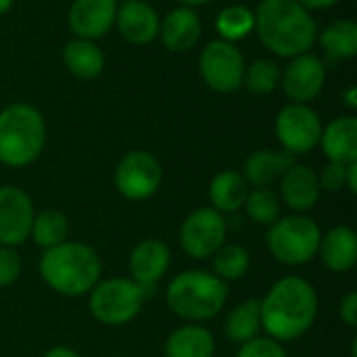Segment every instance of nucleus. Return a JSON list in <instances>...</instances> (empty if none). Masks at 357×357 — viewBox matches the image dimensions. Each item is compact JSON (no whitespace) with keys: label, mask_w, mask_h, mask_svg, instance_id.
<instances>
[{"label":"nucleus","mask_w":357,"mask_h":357,"mask_svg":"<svg viewBox=\"0 0 357 357\" xmlns=\"http://www.w3.org/2000/svg\"><path fill=\"white\" fill-rule=\"evenodd\" d=\"M172 264V251L167 243L159 238H144L140 241L128 259V268L132 274V280L144 291L151 293L157 282L167 274Z\"/></svg>","instance_id":"obj_14"},{"label":"nucleus","mask_w":357,"mask_h":357,"mask_svg":"<svg viewBox=\"0 0 357 357\" xmlns=\"http://www.w3.org/2000/svg\"><path fill=\"white\" fill-rule=\"evenodd\" d=\"M261 44L278 56L310 52L316 42V21L297 0H261L255 10Z\"/></svg>","instance_id":"obj_2"},{"label":"nucleus","mask_w":357,"mask_h":357,"mask_svg":"<svg viewBox=\"0 0 357 357\" xmlns=\"http://www.w3.org/2000/svg\"><path fill=\"white\" fill-rule=\"evenodd\" d=\"M280 75H282V71H280V67L274 61L257 59L249 67H245L243 84L253 94H270V92H274L278 88Z\"/></svg>","instance_id":"obj_31"},{"label":"nucleus","mask_w":357,"mask_h":357,"mask_svg":"<svg viewBox=\"0 0 357 357\" xmlns=\"http://www.w3.org/2000/svg\"><path fill=\"white\" fill-rule=\"evenodd\" d=\"M345 188H349L351 195L357 192V163L347 165V184H345Z\"/></svg>","instance_id":"obj_38"},{"label":"nucleus","mask_w":357,"mask_h":357,"mask_svg":"<svg viewBox=\"0 0 357 357\" xmlns=\"http://www.w3.org/2000/svg\"><path fill=\"white\" fill-rule=\"evenodd\" d=\"M13 6V0H0V15H4Z\"/></svg>","instance_id":"obj_41"},{"label":"nucleus","mask_w":357,"mask_h":357,"mask_svg":"<svg viewBox=\"0 0 357 357\" xmlns=\"http://www.w3.org/2000/svg\"><path fill=\"white\" fill-rule=\"evenodd\" d=\"M318 182H320V190H326V192L343 190L347 184V165L328 161L318 174Z\"/></svg>","instance_id":"obj_33"},{"label":"nucleus","mask_w":357,"mask_h":357,"mask_svg":"<svg viewBox=\"0 0 357 357\" xmlns=\"http://www.w3.org/2000/svg\"><path fill=\"white\" fill-rule=\"evenodd\" d=\"M243 207H245L249 220H253L255 224H261V226H270L280 218L282 203H280V197L272 188H253V190H249Z\"/></svg>","instance_id":"obj_30"},{"label":"nucleus","mask_w":357,"mask_h":357,"mask_svg":"<svg viewBox=\"0 0 357 357\" xmlns=\"http://www.w3.org/2000/svg\"><path fill=\"white\" fill-rule=\"evenodd\" d=\"M33 203L17 186H0V245L19 247L29 238L33 222Z\"/></svg>","instance_id":"obj_12"},{"label":"nucleus","mask_w":357,"mask_h":357,"mask_svg":"<svg viewBox=\"0 0 357 357\" xmlns=\"http://www.w3.org/2000/svg\"><path fill=\"white\" fill-rule=\"evenodd\" d=\"M293 163H297L295 155L287 151H257L245 161L243 178L253 188H270Z\"/></svg>","instance_id":"obj_21"},{"label":"nucleus","mask_w":357,"mask_h":357,"mask_svg":"<svg viewBox=\"0 0 357 357\" xmlns=\"http://www.w3.org/2000/svg\"><path fill=\"white\" fill-rule=\"evenodd\" d=\"M115 0H73L67 21L77 38L96 40L111 29L115 23Z\"/></svg>","instance_id":"obj_16"},{"label":"nucleus","mask_w":357,"mask_h":357,"mask_svg":"<svg viewBox=\"0 0 357 357\" xmlns=\"http://www.w3.org/2000/svg\"><path fill=\"white\" fill-rule=\"evenodd\" d=\"M211 264H213V274L224 280V282H234L241 280L243 276H247L249 268H251V255L243 245L236 243H224L213 255H211Z\"/></svg>","instance_id":"obj_27"},{"label":"nucleus","mask_w":357,"mask_h":357,"mask_svg":"<svg viewBox=\"0 0 357 357\" xmlns=\"http://www.w3.org/2000/svg\"><path fill=\"white\" fill-rule=\"evenodd\" d=\"M161 180V163L149 151H132L115 167V188L128 201L151 199L159 190Z\"/></svg>","instance_id":"obj_10"},{"label":"nucleus","mask_w":357,"mask_h":357,"mask_svg":"<svg viewBox=\"0 0 357 357\" xmlns=\"http://www.w3.org/2000/svg\"><path fill=\"white\" fill-rule=\"evenodd\" d=\"M278 182H280V203H284L291 211L307 213L318 205L322 190H320L318 174L312 167L293 163Z\"/></svg>","instance_id":"obj_15"},{"label":"nucleus","mask_w":357,"mask_h":357,"mask_svg":"<svg viewBox=\"0 0 357 357\" xmlns=\"http://www.w3.org/2000/svg\"><path fill=\"white\" fill-rule=\"evenodd\" d=\"M297 2L307 10H322V8H328V6L337 4L339 0H297Z\"/></svg>","instance_id":"obj_36"},{"label":"nucleus","mask_w":357,"mask_h":357,"mask_svg":"<svg viewBox=\"0 0 357 357\" xmlns=\"http://www.w3.org/2000/svg\"><path fill=\"white\" fill-rule=\"evenodd\" d=\"M339 316L341 320L349 326V328H356L357 326V293L351 291L343 297L341 301V307H339Z\"/></svg>","instance_id":"obj_35"},{"label":"nucleus","mask_w":357,"mask_h":357,"mask_svg":"<svg viewBox=\"0 0 357 357\" xmlns=\"http://www.w3.org/2000/svg\"><path fill=\"white\" fill-rule=\"evenodd\" d=\"M249 195V184L241 172L226 169L220 172L209 184V201L211 207L220 213H234L245 205Z\"/></svg>","instance_id":"obj_23"},{"label":"nucleus","mask_w":357,"mask_h":357,"mask_svg":"<svg viewBox=\"0 0 357 357\" xmlns=\"http://www.w3.org/2000/svg\"><path fill=\"white\" fill-rule=\"evenodd\" d=\"M115 23L119 33L132 44H149L159 33L157 10L144 0H126L117 6Z\"/></svg>","instance_id":"obj_17"},{"label":"nucleus","mask_w":357,"mask_h":357,"mask_svg":"<svg viewBox=\"0 0 357 357\" xmlns=\"http://www.w3.org/2000/svg\"><path fill=\"white\" fill-rule=\"evenodd\" d=\"M324 79H326L324 61L312 52L293 56L280 75L284 94L299 105H307L310 100H314L324 88Z\"/></svg>","instance_id":"obj_13"},{"label":"nucleus","mask_w":357,"mask_h":357,"mask_svg":"<svg viewBox=\"0 0 357 357\" xmlns=\"http://www.w3.org/2000/svg\"><path fill=\"white\" fill-rule=\"evenodd\" d=\"M215 29L226 42H236L255 31V13L243 4H232L220 10L215 19Z\"/></svg>","instance_id":"obj_29"},{"label":"nucleus","mask_w":357,"mask_h":357,"mask_svg":"<svg viewBox=\"0 0 357 357\" xmlns=\"http://www.w3.org/2000/svg\"><path fill=\"white\" fill-rule=\"evenodd\" d=\"M320 146L328 161L351 165L357 163V119L354 115L337 117L322 128Z\"/></svg>","instance_id":"obj_20"},{"label":"nucleus","mask_w":357,"mask_h":357,"mask_svg":"<svg viewBox=\"0 0 357 357\" xmlns=\"http://www.w3.org/2000/svg\"><path fill=\"white\" fill-rule=\"evenodd\" d=\"M88 295L92 318L105 326H126L136 320L146 297V293L132 278L98 280Z\"/></svg>","instance_id":"obj_7"},{"label":"nucleus","mask_w":357,"mask_h":357,"mask_svg":"<svg viewBox=\"0 0 357 357\" xmlns=\"http://www.w3.org/2000/svg\"><path fill=\"white\" fill-rule=\"evenodd\" d=\"M21 274V257L13 247L0 245V289L10 287Z\"/></svg>","instance_id":"obj_34"},{"label":"nucleus","mask_w":357,"mask_h":357,"mask_svg":"<svg viewBox=\"0 0 357 357\" xmlns=\"http://www.w3.org/2000/svg\"><path fill=\"white\" fill-rule=\"evenodd\" d=\"M228 282L205 270H186L172 278L165 291V303L174 316L190 324L213 320L228 301Z\"/></svg>","instance_id":"obj_4"},{"label":"nucleus","mask_w":357,"mask_h":357,"mask_svg":"<svg viewBox=\"0 0 357 357\" xmlns=\"http://www.w3.org/2000/svg\"><path fill=\"white\" fill-rule=\"evenodd\" d=\"M236 357H287L282 343L270 337H255L241 345Z\"/></svg>","instance_id":"obj_32"},{"label":"nucleus","mask_w":357,"mask_h":357,"mask_svg":"<svg viewBox=\"0 0 357 357\" xmlns=\"http://www.w3.org/2000/svg\"><path fill=\"white\" fill-rule=\"evenodd\" d=\"M46 126L31 105H10L0 111V163L25 167L44 151Z\"/></svg>","instance_id":"obj_5"},{"label":"nucleus","mask_w":357,"mask_h":357,"mask_svg":"<svg viewBox=\"0 0 357 357\" xmlns=\"http://www.w3.org/2000/svg\"><path fill=\"white\" fill-rule=\"evenodd\" d=\"M178 2H182L184 6H199V4H207V2H211V0H178Z\"/></svg>","instance_id":"obj_40"},{"label":"nucleus","mask_w":357,"mask_h":357,"mask_svg":"<svg viewBox=\"0 0 357 357\" xmlns=\"http://www.w3.org/2000/svg\"><path fill=\"white\" fill-rule=\"evenodd\" d=\"M165 357H213V335L201 324H184L169 333L163 345Z\"/></svg>","instance_id":"obj_22"},{"label":"nucleus","mask_w":357,"mask_h":357,"mask_svg":"<svg viewBox=\"0 0 357 357\" xmlns=\"http://www.w3.org/2000/svg\"><path fill=\"white\" fill-rule=\"evenodd\" d=\"M159 36L165 48L174 52L190 50L201 38V19L190 6L174 8L159 21Z\"/></svg>","instance_id":"obj_19"},{"label":"nucleus","mask_w":357,"mask_h":357,"mask_svg":"<svg viewBox=\"0 0 357 357\" xmlns=\"http://www.w3.org/2000/svg\"><path fill=\"white\" fill-rule=\"evenodd\" d=\"M322 266L335 274L351 272L357 264V236L349 226H335L320 238L318 255Z\"/></svg>","instance_id":"obj_18"},{"label":"nucleus","mask_w":357,"mask_h":357,"mask_svg":"<svg viewBox=\"0 0 357 357\" xmlns=\"http://www.w3.org/2000/svg\"><path fill=\"white\" fill-rule=\"evenodd\" d=\"M320 44L331 59H351L357 54V25L356 21L341 19L331 23L322 36Z\"/></svg>","instance_id":"obj_28"},{"label":"nucleus","mask_w":357,"mask_h":357,"mask_svg":"<svg viewBox=\"0 0 357 357\" xmlns=\"http://www.w3.org/2000/svg\"><path fill=\"white\" fill-rule=\"evenodd\" d=\"M261 331V318H259V299H247L238 305H234L226 320H224V333L230 343L243 345L255 337H259Z\"/></svg>","instance_id":"obj_24"},{"label":"nucleus","mask_w":357,"mask_h":357,"mask_svg":"<svg viewBox=\"0 0 357 357\" xmlns=\"http://www.w3.org/2000/svg\"><path fill=\"white\" fill-rule=\"evenodd\" d=\"M343 100L349 109H356L357 107V88L356 86H349L345 92H343Z\"/></svg>","instance_id":"obj_39"},{"label":"nucleus","mask_w":357,"mask_h":357,"mask_svg":"<svg viewBox=\"0 0 357 357\" xmlns=\"http://www.w3.org/2000/svg\"><path fill=\"white\" fill-rule=\"evenodd\" d=\"M322 230L305 213L278 218L266 234L268 251L284 266H305L318 255Z\"/></svg>","instance_id":"obj_6"},{"label":"nucleus","mask_w":357,"mask_h":357,"mask_svg":"<svg viewBox=\"0 0 357 357\" xmlns=\"http://www.w3.org/2000/svg\"><path fill=\"white\" fill-rule=\"evenodd\" d=\"M228 224L213 207H197L180 226V247L192 259H209L226 241Z\"/></svg>","instance_id":"obj_8"},{"label":"nucleus","mask_w":357,"mask_h":357,"mask_svg":"<svg viewBox=\"0 0 357 357\" xmlns=\"http://www.w3.org/2000/svg\"><path fill=\"white\" fill-rule=\"evenodd\" d=\"M38 270L46 287L56 295L84 297L100 280L102 264L90 245L65 241L44 251Z\"/></svg>","instance_id":"obj_3"},{"label":"nucleus","mask_w":357,"mask_h":357,"mask_svg":"<svg viewBox=\"0 0 357 357\" xmlns=\"http://www.w3.org/2000/svg\"><path fill=\"white\" fill-rule=\"evenodd\" d=\"M245 59L243 52L226 40L209 42L199 59V69L203 82L215 92H234L243 86L245 77Z\"/></svg>","instance_id":"obj_9"},{"label":"nucleus","mask_w":357,"mask_h":357,"mask_svg":"<svg viewBox=\"0 0 357 357\" xmlns=\"http://www.w3.org/2000/svg\"><path fill=\"white\" fill-rule=\"evenodd\" d=\"M318 316V293L301 276H284L259 299L261 331L278 343L301 339L314 326Z\"/></svg>","instance_id":"obj_1"},{"label":"nucleus","mask_w":357,"mask_h":357,"mask_svg":"<svg viewBox=\"0 0 357 357\" xmlns=\"http://www.w3.org/2000/svg\"><path fill=\"white\" fill-rule=\"evenodd\" d=\"M63 59L67 69L79 79H92L105 67V54L92 40H71L63 50Z\"/></svg>","instance_id":"obj_25"},{"label":"nucleus","mask_w":357,"mask_h":357,"mask_svg":"<svg viewBox=\"0 0 357 357\" xmlns=\"http://www.w3.org/2000/svg\"><path fill=\"white\" fill-rule=\"evenodd\" d=\"M42 357H79L77 351H73L71 347H65V345H56L52 349H48Z\"/></svg>","instance_id":"obj_37"},{"label":"nucleus","mask_w":357,"mask_h":357,"mask_svg":"<svg viewBox=\"0 0 357 357\" xmlns=\"http://www.w3.org/2000/svg\"><path fill=\"white\" fill-rule=\"evenodd\" d=\"M67 236H69V220H67V215L63 211H59V209H44V211L33 215L29 238L38 247H42L44 251L65 243Z\"/></svg>","instance_id":"obj_26"},{"label":"nucleus","mask_w":357,"mask_h":357,"mask_svg":"<svg viewBox=\"0 0 357 357\" xmlns=\"http://www.w3.org/2000/svg\"><path fill=\"white\" fill-rule=\"evenodd\" d=\"M274 128L282 151L291 155H303L320 144L324 126L320 121V115L310 105L291 102L278 113Z\"/></svg>","instance_id":"obj_11"}]
</instances>
